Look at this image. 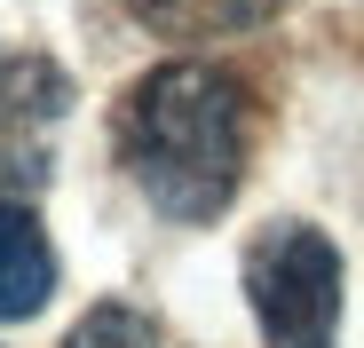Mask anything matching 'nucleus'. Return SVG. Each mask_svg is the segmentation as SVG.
Instances as JSON below:
<instances>
[{"label": "nucleus", "instance_id": "f257e3e1", "mask_svg": "<svg viewBox=\"0 0 364 348\" xmlns=\"http://www.w3.org/2000/svg\"><path fill=\"white\" fill-rule=\"evenodd\" d=\"M119 158L174 222H214L246 183V87L214 64H159L119 103Z\"/></svg>", "mask_w": 364, "mask_h": 348}, {"label": "nucleus", "instance_id": "f03ea898", "mask_svg": "<svg viewBox=\"0 0 364 348\" xmlns=\"http://www.w3.org/2000/svg\"><path fill=\"white\" fill-rule=\"evenodd\" d=\"M246 301L269 348H333L341 332V254L317 222H269L246 246Z\"/></svg>", "mask_w": 364, "mask_h": 348}, {"label": "nucleus", "instance_id": "7ed1b4c3", "mask_svg": "<svg viewBox=\"0 0 364 348\" xmlns=\"http://www.w3.org/2000/svg\"><path fill=\"white\" fill-rule=\"evenodd\" d=\"M48 293H55V246H48V229H40L32 206L0 198V325L40 317Z\"/></svg>", "mask_w": 364, "mask_h": 348}, {"label": "nucleus", "instance_id": "20e7f679", "mask_svg": "<svg viewBox=\"0 0 364 348\" xmlns=\"http://www.w3.org/2000/svg\"><path fill=\"white\" fill-rule=\"evenodd\" d=\"M72 111V80L48 64V55H9L0 64V127H55Z\"/></svg>", "mask_w": 364, "mask_h": 348}, {"label": "nucleus", "instance_id": "39448f33", "mask_svg": "<svg viewBox=\"0 0 364 348\" xmlns=\"http://www.w3.org/2000/svg\"><path fill=\"white\" fill-rule=\"evenodd\" d=\"M64 348H159V325H151L143 309H127V301H95V309L64 332Z\"/></svg>", "mask_w": 364, "mask_h": 348}]
</instances>
